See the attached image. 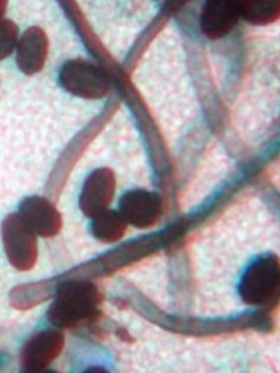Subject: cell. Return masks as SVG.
I'll list each match as a JSON object with an SVG mask.
<instances>
[{"label":"cell","instance_id":"cell-13","mask_svg":"<svg viewBox=\"0 0 280 373\" xmlns=\"http://www.w3.org/2000/svg\"><path fill=\"white\" fill-rule=\"evenodd\" d=\"M56 288L51 280L20 284L9 293L10 305L18 310H27L54 296Z\"/></svg>","mask_w":280,"mask_h":373},{"label":"cell","instance_id":"cell-15","mask_svg":"<svg viewBox=\"0 0 280 373\" xmlns=\"http://www.w3.org/2000/svg\"><path fill=\"white\" fill-rule=\"evenodd\" d=\"M239 8L240 17L255 25L271 24L280 16L279 0L239 1Z\"/></svg>","mask_w":280,"mask_h":373},{"label":"cell","instance_id":"cell-8","mask_svg":"<svg viewBox=\"0 0 280 373\" xmlns=\"http://www.w3.org/2000/svg\"><path fill=\"white\" fill-rule=\"evenodd\" d=\"M64 344V335L57 330H45L36 333L21 349L22 370L26 372L44 370L59 355Z\"/></svg>","mask_w":280,"mask_h":373},{"label":"cell","instance_id":"cell-18","mask_svg":"<svg viewBox=\"0 0 280 373\" xmlns=\"http://www.w3.org/2000/svg\"><path fill=\"white\" fill-rule=\"evenodd\" d=\"M185 2L184 1H167V8L171 10H176L182 6Z\"/></svg>","mask_w":280,"mask_h":373},{"label":"cell","instance_id":"cell-1","mask_svg":"<svg viewBox=\"0 0 280 373\" xmlns=\"http://www.w3.org/2000/svg\"><path fill=\"white\" fill-rule=\"evenodd\" d=\"M125 307L160 328L178 335L193 337H210L246 330L270 332L274 327L272 317L265 311H246L224 316L199 317L167 313L144 295L133 285L122 286Z\"/></svg>","mask_w":280,"mask_h":373},{"label":"cell","instance_id":"cell-14","mask_svg":"<svg viewBox=\"0 0 280 373\" xmlns=\"http://www.w3.org/2000/svg\"><path fill=\"white\" fill-rule=\"evenodd\" d=\"M127 224L120 211L107 209L92 218L90 230L97 240L112 243L123 237Z\"/></svg>","mask_w":280,"mask_h":373},{"label":"cell","instance_id":"cell-10","mask_svg":"<svg viewBox=\"0 0 280 373\" xmlns=\"http://www.w3.org/2000/svg\"><path fill=\"white\" fill-rule=\"evenodd\" d=\"M18 213L36 234L43 237L57 235L62 226L61 215L55 205L39 195L25 197Z\"/></svg>","mask_w":280,"mask_h":373},{"label":"cell","instance_id":"cell-16","mask_svg":"<svg viewBox=\"0 0 280 373\" xmlns=\"http://www.w3.org/2000/svg\"><path fill=\"white\" fill-rule=\"evenodd\" d=\"M18 27L12 20H0V60L13 52L18 39Z\"/></svg>","mask_w":280,"mask_h":373},{"label":"cell","instance_id":"cell-7","mask_svg":"<svg viewBox=\"0 0 280 373\" xmlns=\"http://www.w3.org/2000/svg\"><path fill=\"white\" fill-rule=\"evenodd\" d=\"M119 209L127 223L145 229L153 226L160 219L163 204L161 196L156 192L136 188L122 195Z\"/></svg>","mask_w":280,"mask_h":373},{"label":"cell","instance_id":"cell-4","mask_svg":"<svg viewBox=\"0 0 280 373\" xmlns=\"http://www.w3.org/2000/svg\"><path fill=\"white\" fill-rule=\"evenodd\" d=\"M162 245L159 234L136 238L80 265V274L87 279L111 275L148 256Z\"/></svg>","mask_w":280,"mask_h":373},{"label":"cell","instance_id":"cell-9","mask_svg":"<svg viewBox=\"0 0 280 373\" xmlns=\"http://www.w3.org/2000/svg\"><path fill=\"white\" fill-rule=\"evenodd\" d=\"M115 190L113 171L108 167L94 170L86 178L79 197V206L83 214L94 218L106 210Z\"/></svg>","mask_w":280,"mask_h":373},{"label":"cell","instance_id":"cell-6","mask_svg":"<svg viewBox=\"0 0 280 373\" xmlns=\"http://www.w3.org/2000/svg\"><path fill=\"white\" fill-rule=\"evenodd\" d=\"M1 228L4 250L10 263L20 271L32 269L38 255L36 233L19 213L6 216Z\"/></svg>","mask_w":280,"mask_h":373},{"label":"cell","instance_id":"cell-19","mask_svg":"<svg viewBox=\"0 0 280 373\" xmlns=\"http://www.w3.org/2000/svg\"><path fill=\"white\" fill-rule=\"evenodd\" d=\"M8 1L5 0H0V18L4 15L6 11Z\"/></svg>","mask_w":280,"mask_h":373},{"label":"cell","instance_id":"cell-3","mask_svg":"<svg viewBox=\"0 0 280 373\" xmlns=\"http://www.w3.org/2000/svg\"><path fill=\"white\" fill-rule=\"evenodd\" d=\"M279 260L274 253L260 254L245 267L237 285L241 300L249 305L273 309L279 304Z\"/></svg>","mask_w":280,"mask_h":373},{"label":"cell","instance_id":"cell-17","mask_svg":"<svg viewBox=\"0 0 280 373\" xmlns=\"http://www.w3.org/2000/svg\"><path fill=\"white\" fill-rule=\"evenodd\" d=\"M115 334L118 338H120L122 341L127 342V343H132L134 342L133 337L130 335V333L127 332V330L124 328H118L115 330Z\"/></svg>","mask_w":280,"mask_h":373},{"label":"cell","instance_id":"cell-5","mask_svg":"<svg viewBox=\"0 0 280 373\" xmlns=\"http://www.w3.org/2000/svg\"><path fill=\"white\" fill-rule=\"evenodd\" d=\"M59 80L68 92L88 99L105 97L110 89V78L101 66L84 59L66 61L62 66Z\"/></svg>","mask_w":280,"mask_h":373},{"label":"cell","instance_id":"cell-2","mask_svg":"<svg viewBox=\"0 0 280 373\" xmlns=\"http://www.w3.org/2000/svg\"><path fill=\"white\" fill-rule=\"evenodd\" d=\"M51 280L56 290L47 318L52 325L75 328L90 326L99 318L103 295L96 285L86 279Z\"/></svg>","mask_w":280,"mask_h":373},{"label":"cell","instance_id":"cell-12","mask_svg":"<svg viewBox=\"0 0 280 373\" xmlns=\"http://www.w3.org/2000/svg\"><path fill=\"white\" fill-rule=\"evenodd\" d=\"M48 52V38L39 27L33 26L22 34L18 44L16 62L26 75H33L43 67Z\"/></svg>","mask_w":280,"mask_h":373},{"label":"cell","instance_id":"cell-11","mask_svg":"<svg viewBox=\"0 0 280 373\" xmlns=\"http://www.w3.org/2000/svg\"><path fill=\"white\" fill-rule=\"evenodd\" d=\"M239 17V1L209 0L201 11L200 29L207 38L218 39L230 32Z\"/></svg>","mask_w":280,"mask_h":373}]
</instances>
